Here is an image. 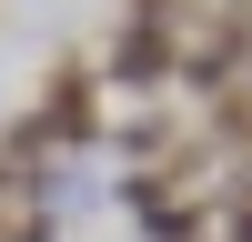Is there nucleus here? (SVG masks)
Returning <instances> with one entry per match:
<instances>
[{
	"instance_id": "obj_1",
	"label": "nucleus",
	"mask_w": 252,
	"mask_h": 242,
	"mask_svg": "<svg viewBox=\"0 0 252 242\" xmlns=\"http://www.w3.org/2000/svg\"><path fill=\"white\" fill-rule=\"evenodd\" d=\"M232 232H242V242H252V182H242V212H232Z\"/></svg>"
}]
</instances>
